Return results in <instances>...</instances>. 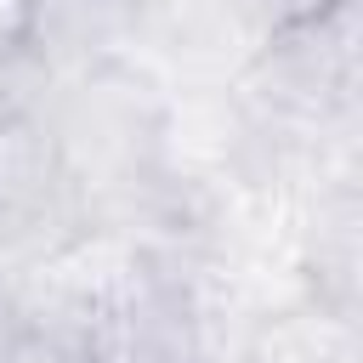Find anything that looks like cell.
I'll return each mask as SVG.
<instances>
[{"label":"cell","instance_id":"5","mask_svg":"<svg viewBox=\"0 0 363 363\" xmlns=\"http://www.w3.org/2000/svg\"><path fill=\"white\" fill-rule=\"evenodd\" d=\"M0 363H91V340H85L79 329L17 323L11 340L0 346Z\"/></svg>","mask_w":363,"mask_h":363},{"label":"cell","instance_id":"3","mask_svg":"<svg viewBox=\"0 0 363 363\" xmlns=\"http://www.w3.org/2000/svg\"><path fill=\"white\" fill-rule=\"evenodd\" d=\"M261 40L244 0H142L130 57L164 85H233Z\"/></svg>","mask_w":363,"mask_h":363},{"label":"cell","instance_id":"1","mask_svg":"<svg viewBox=\"0 0 363 363\" xmlns=\"http://www.w3.org/2000/svg\"><path fill=\"white\" fill-rule=\"evenodd\" d=\"M244 108L272 125H323L357 113V0H329L278 23L233 79Z\"/></svg>","mask_w":363,"mask_h":363},{"label":"cell","instance_id":"6","mask_svg":"<svg viewBox=\"0 0 363 363\" xmlns=\"http://www.w3.org/2000/svg\"><path fill=\"white\" fill-rule=\"evenodd\" d=\"M318 6H329V0H318Z\"/></svg>","mask_w":363,"mask_h":363},{"label":"cell","instance_id":"4","mask_svg":"<svg viewBox=\"0 0 363 363\" xmlns=\"http://www.w3.org/2000/svg\"><path fill=\"white\" fill-rule=\"evenodd\" d=\"M142 0H17V40L40 57V68L85 74L130 57Z\"/></svg>","mask_w":363,"mask_h":363},{"label":"cell","instance_id":"2","mask_svg":"<svg viewBox=\"0 0 363 363\" xmlns=\"http://www.w3.org/2000/svg\"><path fill=\"white\" fill-rule=\"evenodd\" d=\"M79 233H91L85 193L51 125L40 119V108L0 113V261H51Z\"/></svg>","mask_w":363,"mask_h":363}]
</instances>
